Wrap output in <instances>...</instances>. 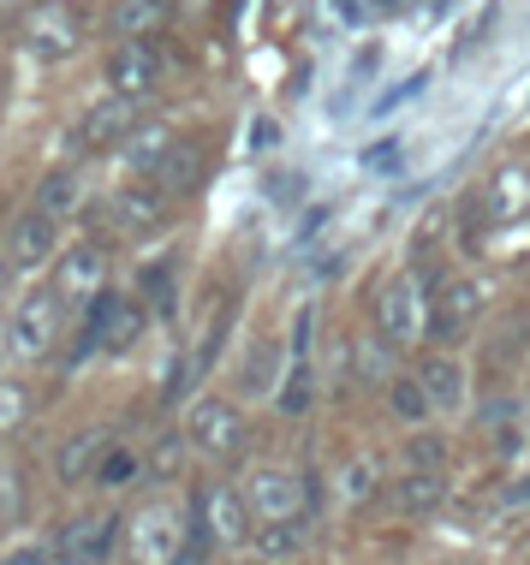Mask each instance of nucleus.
<instances>
[{
  "label": "nucleus",
  "mask_w": 530,
  "mask_h": 565,
  "mask_svg": "<svg viewBox=\"0 0 530 565\" xmlns=\"http://www.w3.org/2000/svg\"><path fill=\"white\" fill-rule=\"evenodd\" d=\"M19 42H24V54H36V60H72L84 49V30L60 0H36L19 24Z\"/></svg>",
  "instance_id": "1"
},
{
  "label": "nucleus",
  "mask_w": 530,
  "mask_h": 565,
  "mask_svg": "<svg viewBox=\"0 0 530 565\" xmlns=\"http://www.w3.org/2000/svg\"><path fill=\"white\" fill-rule=\"evenodd\" d=\"M60 333H66V298H60L54 286L24 292L19 298V316H12V345H19L24 358H42V351L60 345Z\"/></svg>",
  "instance_id": "2"
},
{
  "label": "nucleus",
  "mask_w": 530,
  "mask_h": 565,
  "mask_svg": "<svg viewBox=\"0 0 530 565\" xmlns=\"http://www.w3.org/2000/svg\"><path fill=\"white\" fill-rule=\"evenodd\" d=\"M179 524H186V518L173 507H144L131 518V565H173L179 547H186Z\"/></svg>",
  "instance_id": "3"
},
{
  "label": "nucleus",
  "mask_w": 530,
  "mask_h": 565,
  "mask_svg": "<svg viewBox=\"0 0 530 565\" xmlns=\"http://www.w3.org/2000/svg\"><path fill=\"white\" fill-rule=\"evenodd\" d=\"M375 322H382V333L393 345H405V340L423 333V286L412 280V274L382 280V292H375Z\"/></svg>",
  "instance_id": "4"
},
{
  "label": "nucleus",
  "mask_w": 530,
  "mask_h": 565,
  "mask_svg": "<svg viewBox=\"0 0 530 565\" xmlns=\"http://www.w3.org/2000/svg\"><path fill=\"white\" fill-rule=\"evenodd\" d=\"M239 435H245V423H239V411L226 405V399H197L191 405V417H186V440L197 452H215L226 458L239 447Z\"/></svg>",
  "instance_id": "5"
},
{
  "label": "nucleus",
  "mask_w": 530,
  "mask_h": 565,
  "mask_svg": "<svg viewBox=\"0 0 530 565\" xmlns=\"http://www.w3.org/2000/svg\"><path fill=\"white\" fill-rule=\"evenodd\" d=\"M108 84H114V96H156V84H161V49H149V36L114 49Z\"/></svg>",
  "instance_id": "6"
},
{
  "label": "nucleus",
  "mask_w": 530,
  "mask_h": 565,
  "mask_svg": "<svg viewBox=\"0 0 530 565\" xmlns=\"http://www.w3.org/2000/svg\"><path fill=\"white\" fill-rule=\"evenodd\" d=\"M144 126V96H108V102H96L84 119V143L89 149H114V143H126L131 131Z\"/></svg>",
  "instance_id": "7"
},
{
  "label": "nucleus",
  "mask_w": 530,
  "mask_h": 565,
  "mask_svg": "<svg viewBox=\"0 0 530 565\" xmlns=\"http://www.w3.org/2000/svg\"><path fill=\"white\" fill-rule=\"evenodd\" d=\"M102 280H108V250H102V244H72L54 263V292L60 298H89V292H102Z\"/></svg>",
  "instance_id": "8"
},
{
  "label": "nucleus",
  "mask_w": 530,
  "mask_h": 565,
  "mask_svg": "<svg viewBox=\"0 0 530 565\" xmlns=\"http://www.w3.org/2000/svg\"><path fill=\"white\" fill-rule=\"evenodd\" d=\"M477 303H483V292H477L471 280L442 286V292H435V310H430V333H435L442 345L465 340V333H471V322H477Z\"/></svg>",
  "instance_id": "9"
},
{
  "label": "nucleus",
  "mask_w": 530,
  "mask_h": 565,
  "mask_svg": "<svg viewBox=\"0 0 530 565\" xmlns=\"http://www.w3.org/2000/svg\"><path fill=\"white\" fill-rule=\"evenodd\" d=\"M114 536H119V518H108V512L72 518V524L60 530V554L78 559V565H102L114 554Z\"/></svg>",
  "instance_id": "10"
},
{
  "label": "nucleus",
  "mask_w": 530,
  "mask_h": 565,
  "mask_svg": "<svg viewBox=\"0 0 530 565\" xmlns=\"http://www.w3.org/2000/svg\"><path fill=\"white\" fill-rule=\"evenodd\" d=\"M144 333V310L114 292H96V316H89V345H108V351H126L131 340Z\"/></svg>",
  "instance_id": "11"
},
{
  "label": "nucleus",
  "mask_w": 530,
  "mask_h": 565,
  "mask_svg": "<svg viewBox=\"0 0 530 565\" xmlns=\"http://www.w3.org/2000/svg\"><path fill=\"white\" fill-rule=\"evenodd\" d=\"M197 518L209 524L215 542H245L251 536V507L233 488H203V494H197Z\"/></svg>",
  "instance_id": "12"
},
{
  "label": "nucleus",
  "mask_w": 530,
  "mask_h": 565,
  "mask_svg": "<svg viewBox=\"0 0 530 565\" xmlns=\"http://www.w3.org/2000/svg\"><path fill=\"white\" fill-rule=\"evenodd\" d=\"M54 256V215L49 209H30V215L12 221V233H7V263H19V268H42Z\"/></svg>",
  "instance_id": "13"
},
{
  "label": "nucleus",
  "mask_w": 530,
  "mask_h": 565,
  "mask_svg": "<svg viewBox=\"0 0 530 565\" xmlns=\"http://www.w3.org/2000/svg\"><path fill=\"white\" fill-rule=\"evenodd\" d=\"M119 233H156L161 221H168V191H114L108 196V209H102Z\"/></svg>",
  "instance_id": "14"
},
{
  "label": "nucleus",
  "mask_w": 530,
  "mask_h": 565,
  "mask_svg": "<svg viewBox=\"0 0 530 565\" xmlns=\"http://www.w3.org/2000/svg\"><path fill=\"white\" fill-rule=\"evenodd\" d=\"M102 458H108V429H78L54 452V477L60 482H84V477H96Z\"/></svg>",
  "instance_id": "15"
},
{
  "label": "nucleus",
  "mask_w": 530,
  "mask_h": 565,
  "mask_svg": "<svg viewBox=\"0 0 530 565\" xmlns=\"http://www.w3.org/2000/svg\"><path fill=\"white\" fill-rule=\"evenodd\" d=\"M251 507L275 524V518H293L298 512V477L293 470H256L251 477Z\"/></svg>",
  "instance_id": "16"
},
{
  "label": "nucleus",
  "mask_w": 530,
  "mask_h": 565,
  "mask_svg": "<svg viewBox=\"0 0 530 565\" xmlns=\"http://www.w3.org/2000/svg\"><path fill=\"white\" fill-rule=\"evenodd\" d=\"M168 19H173L168 0H114V30H119L126 42H144L149 30H161Z\"/></svg>",
  "instance_id": "17"
},
{
  "label": "nucleus",
  "mask_w": 530,
  "mask_h": 565,
  "mask_svg": "<svg viewBox=\"0 0 530 565\" xmlns=\"http://www.w3.org/2000/svg\"><path fill=\"white\" fill-rule=\"evenodd\" d=\"M388 405H393V417L412 423V429H423V417L435 411L430 387H423V375H393V381H388Z\"/></svg>",
  "instance_id": "18"
},
{
  "label": "nucleus",
  "mask_w": 530,
  "mask_h": 565,
  "mask_svg": "<svg viewBox=\"0 0 530 565\" xmlns=\"http://www.w3.org/2000/svg\"><path fill=\"white\" fill-rule=\"evenodd\" d=\"M423 387H430V399L442 411H459L465 405V370L453 358H430L423 363Z\"/></svg>",
  "instance_id": "19"
},
{
  "label": "nucleus",
  "mask_w": 530,
  "mask_h": 565,
  "mask_svg": "<svg viewBox=\"0 0 530 565\" xmlns=\"http://www.w3.org/2000/svg\"><path fill=\"white\" fill-rule=\"evenodd\" d=\"M119 149H126V161H131V167L156 173V167L173 156V131H168V126H138V131L126 137V143H119Z\"/></svg>",
  "instance_id": "20"
},
{
  "label": "nucleus",
  "mask_w": 530,
  "mask_h": 565,
  "mask_svg": "<svg viewBox=\"0 0 530 565\" xmlns=\"http://www.w3.org/2000/svg\"><path fill=\"white\" fill-rule=\"evenodd\" d=\"M156 179H161V191H168V196L191 191L197 179H203V149H197V143H173V156L156 167Z\"/></svg>",
  "instance_id": "21"
},
{
  "label": "nucleus",
  "mask_w": 530,
  "mask_h": 565,
  "mask_svg": "<svg viewBox=\"0 0 530 565\" xmlns=\"http://www.w3.org/2000/svg\"><path fill=\"white\" fill-rule=\"evenodd\" d=\"M442 494H447V477H442V470H412V477L400 482V512H405V518L435 512V507H442Z\"/></svg>",
  "instance_id": "22"
},
{
  "label": "nucleus",
  "mask_w": 530,
  "mask_h": 565,
  "mask_svg": "<svg viewBox=\"0 0 530 565\" xmlns=\"http://www.w3.org/2000/svg\"><path fill=\"white\" fill-rule=\"evenodd\" d=\"M275 370H280V345L263 340V345L245 358V393H251V399H263V393L275 387Z\"/></svg>",
  "instance_id": "23"
},
{
  "label": "nucleus",
  "mask_w": 530,
  "mask_h": 565,
  "mask_svg": "<svg viewBox=\"0 0 530 565\" xmlns=\"http://www.w3.org/2000/svg\"><path fill=\"white\" fill-rule=\"evenodd\" d=\"M179 465H186V435H161L156 452L144 458V477H149V482H173Z\"/></svg>",
  "instance_id": "24"
},
{
  "label": "nucleus",
  "mask_w": 530,
  "mask_h": 565,
  "mask_svg": "<svg viewBox=\"0 0 530 565\" xmlns=\"http://www.w3.org/2000/svg\"><path fill=\"white\" fill-rule=\"evenodd\" d=\"M36 209H49L54 221L72 215V209H78V179H72V173H49L36 185Z\"/></svg>",
  "instance_id": "25"
},
{
  "label": "nucleus",
  "mask_w": 530,
  "mask_h": 565,
  "mask_svg": "<svg viewBox=\"0 0 530 565\" xmlns=\"http://www.w3.org/2000/svg\"><path fill=\"white\" fill-rule=\"evenodd\" d=\"M256 547H263V554H298V547H305V518H275V530H263V536H256Z\"/></svg>",
  "instance_id": "26"
},
{
  "label": "nucleus",
  "mask_w": 530,
  "mask_h": 565,
  "mask_svg": "<svg viewBox=\"0 0 530 565\" xmlns=\"http://www.w3.org/2000/svg\"><path fill=\"white\" fill-rule=\"evenodd\" d=\"M131 477H144V458L131 452V447H114V452L96 465V482H102V488H126Z\"/></svg>",
  "instance_id": "27"
},
{
  "label": "nucleus",
  "mask_w": 530,
  "mask_h": 565,
  "mask_svg": "<svg viewBox=\"0 0 530 565\" xmlns=\"http://www.w3.org/2000/svg\"><path fill=\"white\" fill-rule=\"evenodd\" d=\"M530 203V179L524 173H501L495 179V196H489V215H512V209Z\"/></svg>",
  "instance_id": "28"
},
{
  "label": "nucleus",
  "mask_w": 530,
  "mask_h": 565,
  "mask_svg": "<svg viewBox=\"0 0 530 565\" xmlns=\"http://www.w3.org/2000/svg\"><path fill=\"white\" fill-rule=\"evenodd\" d=\"M405 458H412V470H442V440H435V435H412V440H405Z\"/></svg>",
  "instance_id": "29"
},
{
  "label": "nucleus",
  "mask_w": 530,
  "mask_h": 565,
  "mask_svg": "<svg viewBox=\"0 0 530 565\" xmlns=\"http://www.w3.org/2000/svg\"><path fill=\"white\" fill-rule=\"evenodd\" d=\"M149 303H156V310H173V268L161 263V268H149Z\"/></svg>",
  "instance_id": "30"
},
{
  "label": "nucleus",
  "mask_w": 530,
  "mask_h": 565,
  "mask_svg": "<svg viewBox=\"0 0 530 565\" xmlns=\"http://www.w3.org/2000/svg\"><path fill=\"white\" fill-rule=\"evenodd\" d=\"M358 363H363V375H388V370H393L388 345H375V340H363V345H358Z\"/></svg>",
  "instance_id": "31"
},
{
  "label": "nucleus",
  "mask_w": 530,
  "mask_h": 565,
  "mask_svg": "<svg viewBox=\"0 0 530 565\" xmlns=\"http://www.w3.org/2000/svg\"><path fill=\"white\" fill-rule=\"evenodd\" d=\"M417 89H423V72H417V78H405L400 89H388V96H382V102H375V114H393V108H405V102H412V96H417Z\"/></svg>",
  "instance_id": "32"
},
{
  "label": "nucleus",
  "mask_w": 530,
  "mask_h": 565,
  "mask_svg": "<svg viewBox=\"0 0 530 565\" xmlns=\"http://www.w3.org/2000/svg\"><path fill=\"white\" fill-rule=\"evenodd\" d=\"M363 167H370V173H393V167H400V143L370 149V156H363Z\"/></svg>",
  "instance_id": "33"
},
{
  "label": "nucleus",
  "mask_w": 530,
  "mask_h": 565,
  "mask_svg": "<svg viewBox=\"0 0 530 565\" xmlns=\"http://www.w3.org/2000/svg\"><path fill=\"white\" fill-rule=\"evenodd\" d=\"M12 417H19V393L0 387V423H12Z\"/></svg>",
  "instance_id": "34"
},
{
  "label": "nucleus",
  "mask_w": 530,
  "mask_h": 565,
  "mask_svg": "<svg viewBox=\"0 0 530 565\" xmlns=\"http://www.w3.org/2000/svg\"><path fill=\"white\" fill-rule=\"evenodd\" d=\"M0 565H42V554H36V547H24V554H12V559H0Z\"/></svg>",
  "instance_id": "35"
},
{
  "label": "nucleus",
  "mask_w": 530,
  "mask_h": 565,
  "mask_svg": "<svg viewBox=\"0 0 530 565\" xmlns=\"http://www.w3.org/2000/svg\"><path fill=\"white\" fill-rule=\"evenodd\" d=\"M7 286H12V268H7V263H0V298H7Z\"/></svg>",
  "instance_id": "36"
},
{
  "label": "nucleus",
  "mask_w": 530,
  "mask_h": 565,
  "mask_svg": "<svg viewBox=\"0 0 530 565\" xmlns=\"http://www.w3.org/2000/svg\"><path fill=\"white\" fill-rule=\"evenodd\" d=\"M0 7H19V0H0Z\"/></svg>",
  "instance_id": "37"
}]
</instances>
